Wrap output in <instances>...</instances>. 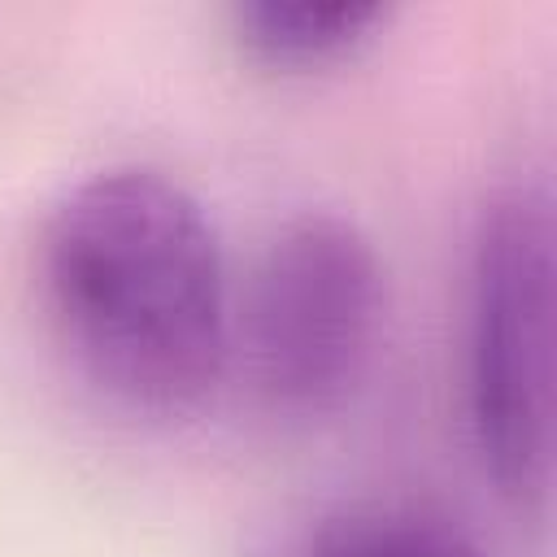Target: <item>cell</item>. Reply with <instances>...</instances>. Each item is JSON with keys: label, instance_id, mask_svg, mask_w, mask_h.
<instances>
[{"label": "cell", "instance_id": "cell-1", "mask_svg": "<svg viewBox=\"0 0 557 557\" xmlns=\"http://www.w3.org/2000/svg\"><path fill=\"white\" fill-rule=\"evenodd\" d=\"M39 287L78 374L126 413L187 418L226 374V252L170 170L122 161L70 183L39 231Z\"/></svg>", "mask_w": 557, "mask_h": 557}, {"label": "cell", "instance_id": "cell-2", "mask_svg": "<svg viewBox=\"0 0 557 557\" xmlns=\"http://www.w3.org/2000/svg\"><path fill=\"white\" fill-rule=\"evenodd\" d=\"M387 278L370 231L339 209H300L261 244L231 318V352L270 418L318 422L361 387Z\"/></svg>", "mask_w": 557, "mask_h": 557}, {"label": "cell", "instance_id": "cell-3", "mask_svg": "<svg viewBox=\"0 0 557 557\" xmlns=\"http://www.w3.org/2000/svg\"><path fill=\"white\" fill-rule=\"evenodd\" d=\"M466 409L496 487L540 505L553 466V200L531 174L483 205L470 239Z\"/></svg>", "mask_w": 557, "mask_h": 557}, {"label": "cell", "instance_id": "cell-4", "mask_svg": "<svg viewBox=\"0 0 557 557\" xmlns=\"http://www.w3.org/2000/svg\"><path fill=\"white\" fill-rule=\"evenodd\" d=\"M287 557H483V548L435 505L357 500L318 518Z\"/></svg>", "mask_w": 557, "mask_h": 557}, {"label": "cell", "instance_id": "cell-5", "mask_svg": "<svg viewBox=\"0 0 557 557\" xmlns=\"http://www.w3.org/2000/svg\"><path fill=\"white\" fill-rule=\"evenodd\" d=\"M383 13L379 0H235L231 30L265 65L313 70L370 39Z\"/></svg>", "mask_w": 557, "mask_h": 557}]
</instances>
